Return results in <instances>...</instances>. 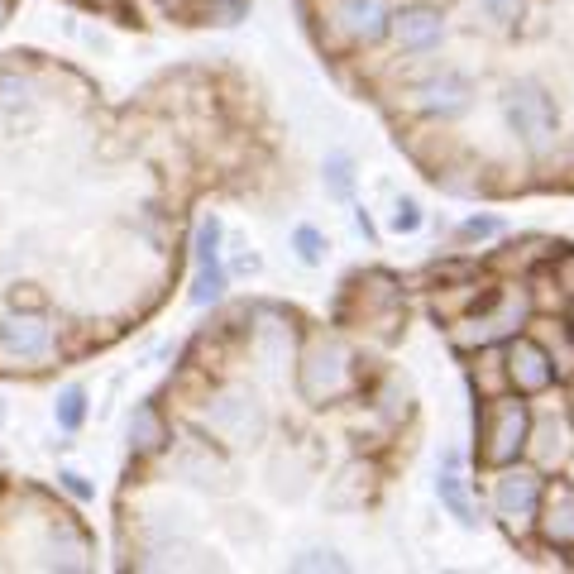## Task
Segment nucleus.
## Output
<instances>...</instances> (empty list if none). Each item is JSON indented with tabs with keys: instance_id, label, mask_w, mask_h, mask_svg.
<instances>
[{
	"instance_id": "1",
	"label": "nucleus",
	"mask_w": 574,
	"mask_h": 574,
	"mask_svg": "<svg viewBox=\"0 0 574 574\" xmlns=\"http://www.w3.org/2000/svg\"><path fill=\"white\" fill-rule=\"evenodd\" d=\"M527 431H531V412L527 402L517 398H498L484 412V464H512L527 450Z\"/></svg>"
},
{
	"instance_id": "2",
	"label": "nucleus",
	"mask_w": 574,
	"mask_h": 574,
	"mask_svg": "<svg viewBox=\"0 0 574 574\" xmlns=\"http://www.w3.org/2000/svg\"><path fill=\"white\" fill-rule=\"evenodd\" d=\"M508 120H512V130L522 134L531 149H546V144H551L555 106H551V96L536 87V82H522V87L508 91Z\"/></svg>"
},
{
	"instance_id": "3",
	"label": "nucleus",
	"mask_w": 574,
	"mask_h": 574,
	"mask_svg": "<svg viewBox=\"0 0 574 574\" xmlns=\"http://www.w3.org/2000/svg\"><path fill=\"white\" fill-rule=\"evenodd\" d=\"M493 508L503 517V527L522 531L531 517H536V508H541V474H536V469H508V474L498 479Z\"/></svg>"
},
{
	"instance_id": "4",
	"label": "nucleus",
	"mask_w": 574,
	"mask_h": 574,
	"mask_svg": "<svg viewBox=\"0 0 574 574\" xmlns=\"http://www.w3.org/2000/svg\"><path fill=\"white\" fill-rule=\"evenodd\" d=\"M522 321H527V292H503L498 307L488 311V316L464 321L460 331H455V340H460V345H493V340H503V335L517 331Z\"/></svg>"
},
{
	"instance_id": "5",
	"label": "nucleus",
	"mask_w": 574,
	"mask_h": 574,
	"mask_svg": "<svg viewBox=\"0 0 574 574\" xmlns=\"http://www.w3.org/2000/svg\"><path fill=\"white\" fill-rule=\"evenodd\" d=\"M503 359H508V383L517 393H546V388H551L555 364H551V354H546V345H536V340H512Z\"/></svg>"
},
{
	"instance_id": "6",
	"label": "nucleus",
	"mask_w": 574,
	"mask_h": 574,
	"mask_svg": "<svg viewBox=\"0 0 574 574\" xmlns=\"http://www.w3.org/2000/svg\"><path fill=\"white\" fill-rule=\"evenodd\" d=\"M536 527L551 546H574V484L541 488V508H536Z\"/></svg>"
},
{
	"instance_id": "7",
	"label": "nucleus",
	"mask_w": 574,
	"mask_h": 574,
	"mask_svg": "<svg viewBox=\"0 0 574 574\" xmlns=\"http://www.w3.org/2000/svg\"><path fill=\"white\" fill-rule=\"evenodd\" d=\"M388 34L398 39V48H407V53H426V48L441 44L445 24L436 10H426V5H412V10H402V15H393L388 20Z\"/></svg>"
},
{
	"instance_id": "8",
	"label": "nucleus",
	"mask_w": 574,
	"mask_h": 574,
	"mask_svg": "<svg viewBox=\"0 0 574 574\" xmlns=\"http://www.w3.org/2000/svg\"><path fill=\"white\" fill-rule=\"evenodd\" d=\"M335 20L340 29L350 34L354 44H374L388 34V10H383V0H340V10H335Z\"/></svg>"
},
{
	"instance_id": "9",
	"label": "nucleus",
	"mask_w": 574,
	"mask_h": 574,
	"mask_svg": "<svg viewBox=\"0 0 574 574\" xmlns=\"http://www.w3.org/2000/svg\"><path fill=\"white\" fill-rule=\"evenodd\" d=\"M469 82L464 77H455V72H441V77H431L426 87L417 91V106L426 115H441V120H450V115H460L469 111Z\"/></svg>"
},
{
	"instance_id": "10",
	"label": "nucleus",
	"mask_w": 574,
	"mask_h": 574,
	"mask_svg": "<svg viewBox=\"0 0 574 574\" xmlns=\"http://www.w3.org/2000/svg\"><path fill=\"white\" fill-rule=\"evenodd\" d=\"M53 345V331H48V321L39 316H10V321H0V350L20 354V359H39L48 354Z\"/></svg>"
},
{
	"instance_id": "11",
	"label": "nucleus",
	"mask_w": 574,
	"mask_h": 574,
	"mask_svg": "<svg viewBox=\"0 0 574 574\" xmlns=\"http://www.w3.org/2000/svg\"><path fill=\"white\" fill-rule=\"evenodd\" d=\"M436 493H441V503L455 517H460L464 527H474V503H469V493H464V479L455 474V464L450 469H441V479H436Z\"/></svg>"
},
{
	"instance_id": "12",
	"label": "nucleus",
	"mask_w": 574,
	"mask_h": 574,
	"mask_svg": "<svg viewBox=\"0 0 574 574\" xmlns=\"http://www.w3.org/2000/svg\"><path fill=\"white\" fill-rule=\"evenodd\" d=\"M225 292V273H221V259L216 254H206V259H197V287H192V302H221Z\"/></svg>"
},
{
	"instance_id": "13",
	"label": "nucleus",
	"mask_w": 574,
	"mask_h": 574,
	"mask_svg": "<svg viewBox=\"0 0 574 574\" xmlns=\"http://www.w3.org/2000/svg\"><path fill=\"white\" fill-rule=\"evenodd\" d=\"M53 412H58V426H63V431H77L82 417H87V393H82V388H63Z\"/></svg>"
},
{
	"instance_id": "14",
	"label": "nucleus",
	"mask_w": 574,
	"mask_h": 574,
	"mask_svg": "<svg viewBox=\"0 0 574 574\" xmlns=\"http://www.w3.org/2000/svg\"><path fill=\"white\" fill-rule=\"evenodd\" d=\"M134 436H139V450H154V445L163 441V431H158V421H154L149 407H139V412H134Z\"/></svg>"
},
{
	"instance_id": "15",
	"label": "nucleus",
	"mask_w": 574,
	"mask_h": 574,
	"mask_svg": "<svg viewBox=\"0 0 574 574\" xmlns=\"http://www.w3.org/2000/svg\"><path fill=\"white\" fill-rule=\"evenodd\" d=\"M326 177H331V192H335V197H350V158H345V154L326 158Z\"/></svg>"
},
{
	"instance_id": "16",
	"label": "nucleus",
	"mask_w": 574,
	"mask_h": 574,
	"mask_svg": "<svg viewBox=\"0 0 574 574\" xmlns=\"http://www.w3.org/2000/svg\"><path fill=\"white\" fill-rule=\"evenodd\" d=\"M292 244H297V254H302V264H321L326 254H321V235L311 230V225H302L297 235H292Z\"/></svg>"
},
{
	"instance_id": "17",
	"label": "nucleus",
	"mask_w": 574,
	"mask_h": 574,
	"mask_svg": "<svg viewBox=\"0 0 574 574\" xmlns=\"http://www.w3.org/2000/svg\"><path fill=\"white\" fill-rule=\"evenodd\" d=\"M484 5L493 20H517V15H522V0H484Z\"/></svg>"
},
{
	"instance_id": "18",
	"label": "nucleus",
	"mask_w": 574,
	"mask_h": 574,
	"mask_svg": "<svg viewBox=\"0 0 574 574\" xmlns=\"http://www.w3.org/2000/svg\"><path fill=\"white\" fill-rule=\"evenodd\" d=\"M555 278H560L565 292H574V254H560V259H555Z\"/></svg>"
},
{
	"instance_id": "19",
	"label": "nucleus",
	"mask_w": 574,
	"mask_h": 574,
	"mask_svg": "<svg viewBox=\"0 0 574 574\" xmlns=\"http://www.w3.org/2000/svg\"><path fill=\"white\" fill-rule=\"evenodd\" d=\"M417 221H421V216H417V206H412V201H402V206H398V216H393V225H398V230H417Z\"/></svg>"
},
{
	"instance_id": "20",
	"label": "nucleus",
	"mask_w": 574,
	"mask_h": 574,
	"mask_svg": "<svg viewBox=\"0 0 574 574\" xmlns=\"http://www.w3.org/2000/svg\"><path fill=\"white\" fill-rule=\"evenodd\" d=\"M479 235H493V221H469L464 225V240H479Z\"/></svg>"
},
{
	"instance_id": "21",
	"label": "nucleus",
	"mask_w": 574,
	"mask_h": 574,
	"mask_svg": "<svg viewBox=\"0 0 574 574\" xmlns=\"http://www.w3.org/2000/svg\"><path fill=\"white\" fill-rule=\"evenodd\" d=\"M63 484L72 488V493H77V498H91V488L82 484V474H63Z\"/></svg>"
},
{
	"instance_id": "22",
	"label": "nucleus",
	"mask_w": 574,
	"mask_h": 574,
	"mask_svg": "<svg viewBox=\"0 0 574 574\" xmlns=\"http://www.w3.org/2000/svg\"><path fill=\"white\" fill-rule=\"evenodd\" d=\"M0 20H5V0H0Z\"/></svg>"
},
{
	"instance_id": "23",
	"label": "nucleus",
	"mask_w": 574,
	"mask_h": 574,
	"mask_svg": "<svg viewBox=\"0 0 574 574\" xmlns=\"http://www.w3.org/2000/svg\"><path fill=\"white\" fill-rule=\"evenodd\" d=\"M570 331H574V311H570Z\"/></svg>"
},
{
	"instance_id": "24",
	"label": "nucleus",
	"mask_w": 574,
	"mask_h": 574,
	"mask_svg": "<svg viewBox=\"0 0 574 574\" xmlns=\"http://www.w3.org/2000/svg\"><path fill=\"white\" fill-rule=\"evenodd\" d=\"M570 479H574V464H570Z\"/></svg>"
}]
</instances>
